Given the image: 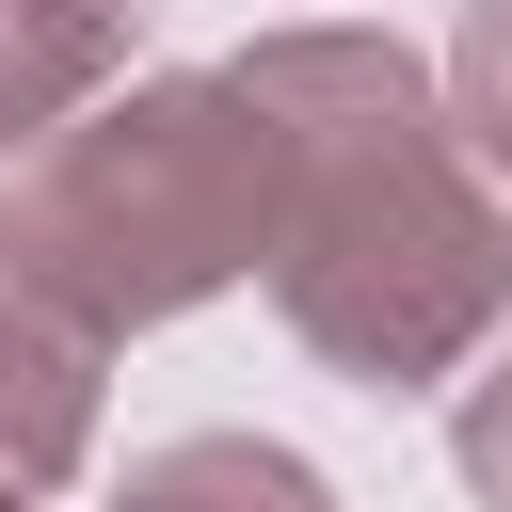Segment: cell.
I'll return each instance as SVG.
<instances>
[{
  "mask_svg": "<svg viewBox=\"0 0 512 512\" xmlns=\"http://www.w3.org/2000/svg\"><path fill=\"white\" fill-rule=\"evenodd\" d=\"M240 96L272 128V320L368 400L464 384L512 336V192L448 128V64L368 16H304L240 48Z\"/></svg>",
  "mask_w": 512,
  "mask_h": 512,
  "instance_id": "obj_1",
  "label": "cell"
},
{
  "mask_svg": "<svg viewBox=\"0 0 512 512\" xmlns=\"http://www.w3.org/2000/svg\"><path fill=\"white\" fill-rule=\"evenodd\" d=\"M0 256L112 352L272 272V128L240 64H144L32 160H0Z\"/></svg>",
  "mask_w": 512,
  "mask_h": 512,
  "instance_id": "obj_2",
  "label": "cell"
},
{
  "mask_svg": "<svg viewBox=\"0 0 512 512\" xmlns=\"http://www.w3.org/2000/svg\"><path fill=\"white\" fill-rule=\"evenodd\" d=\"M96 384H112V336H80L16 256H0V480L16 496H64L96 464Z\"/></svg>",
  "mask_w": 512,
  "mask_h": 512,
  "instance_id": "obj_3",
  "label": "cell"
},
{
  "mask_svg": "<svg viewBox=\"0 0 512 512\" xmlns=\"http://www.w3.org/2000/svg\"><path fill=\"white\" fill-rule=\"evenodd\" d=\"M128 16L144 0H0V160H32L64 112L128 80Z\"/></svg>",
  "mask_w": 512,
  "mask_h": 512,
  "instance_id": "obj_4",
  "label": "cell"
},
{
  "mask_svg": "<svg viewBox=\"0 0 512 512\" xmlns=\"http://www.w3.org/2000/svg\"><path fill=\"white\" fill-rule=\"evenodd\" d=\"M96 512H336V480H320L288 432H176V448H144Z\"/></svg>",
  "mask_w": 512,
  "mask_h": 512,
  "instance_id": "obj_5",
  "label": "cell"
},
{
  "mask_svg": "<svg viewBox=\"0 0 512 512\" xmlns=\"http://www.w3.org/2000/svg\"><path fill=\"white\" fill-rule=\"evenodd\" d=\"M448 128H464L480 176L512 192V0H464V16H448Z\"/></svg>",
  "mask_w": 512,
  "mask_h": 512,
  "instance_id": "obj_6",
  "label": "cell"
},
{
  "mask_svg": "<svg viewBox=\"0 0 512 512\" xmlns=\"http://www.w3.org/2000/svg\"><path fill=\"white\" fill-rule=\"evenodd\" d=\"M448 464H464L480 512H512V336L464 368V400H448Z\"/></svg>",
  "mask_w": 512,
  "mask_h": 512,
  "instance_id": "obj_7",
  "label": "cell"
},
{
  "mask_svg": "<svg viewBox=\"0 0 512 512\" xmlns=\"http://www.w3.org/2000/svg\"><path fill=\"white\" fill-rule=\"evenodd\" d=\"M0 512H48V496H16V480H0Z\"/></svg>",
  "mask_w": 512,
  "mask_h": 512,
  "instance_id": "obj_8",
  "label": "cell"
}]
</instances>
